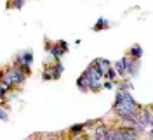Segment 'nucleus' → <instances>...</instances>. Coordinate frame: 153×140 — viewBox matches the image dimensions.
Segmentation results:
<instances>
[{"instance_id":"1","label":"nucleus","mask_w":153,"mask_h":140,"mask_svg":"<svg viewBox=\"0 0 153 140\" xmlns=\"http://www.w3.org/2000/svg\"><path fill=\"white\" fill-rule=\"evenodd\" d=\"M139 109H141V106L136 102H113V107H111V111L120 118V119H137V116H139Z\"/></svg>"},{"instance_id":"2","label":"nucleus","mask_w":153,"mask_h":140,"mask_svg":"<svg viewBox=\"0 0 153 140\" xmlns=\"http://www.w3.org/2000/svg\"><path fill=\"white\" fill-rule=\"evenodd\" d=\"M26 76H28V75H26V73H25L18 64H14L12 67L4 69V73H2V80H4V81H7L12 88H19V86H23V85H25Z\"/></svg>"},{"instance_id":"3","label":"nucleus","mask_w":153,"mask_h":140,"mask_svg":"<svg viewBox=\"0 0 153 140\" xmlns=\"http://www.w3.org/2000/svg\"><path fill=\"white\" fill-rule=\"evenodd\" d=\"M120 61H122V64H124L125 76H136L137 75V61H134L131 56H124Z\"/></svg>"},{"instance_id":"4","label":"nucleus","mask_w":153,"mask_h":140,"mask_svg":"<svg viewBox=\"0 0 153 140\" xmlns=\"http://www.w3.org/2000/svg\"><path fill=\"white\" fill-rule=\"evenodd\" d=\"M108 131H110V128L106 125H97L94 131H92V135H91V140H106L108 139Z\"/></svg>"},{"instance_id":"5","label":"nucleus","mask_w":153,"mask_h":140,"mask_svg":"<svg viewBox=\"0 0 153 140\" xmlns=\"http://www.w3.org/2000/svg\"><path fill=\"white\" fill-rule=\"evenodd\" d=\"M94 66L97 67V71H99V73H103V75H106V71H108L110 67H113V64H111L108 59H96Z\"/></svg>"},{"instance_id":"6","label":"nucleus","mask_w":153,"mask_h":140,"mask_svg":"<svg viewBox=\"0 0 153 140\" xmlns=\"http://www.w3.org/2000/svg\"><path fill=\"white\" fill-rule=\"evenodd\" d=\"M31 61H33V54H31V50H28V52H23L21 56L16 57L14 64H30L31 66Z\"/></svg>"},{"instance_id":"7","label":"nucleus","mask_w":153,"mask_h":140,"mask_svg":"<svg viewBox=\"0 0 153 140\" xmlns=\"http://www.w3.org/2000/svg\"><path fill=\"white\" fill-rule=\"evenodd\" d=\"M76 86H78L82 92H91V90H89V88H91V80L82 73V76H78V80H76Z\"/></svg>"},{"instance_id":"8","label":"nucleus","mask_w":153,"mask_h":140,"mask_svg":"<svg viewBox=\"0 0 153 140\" xmlns=\"http://www.w3.org/2000/svg\"><path fill=\"white\" fill-rule=\"evenodd\" d=\"M127 56H131L134 59V61H139L141 57H143V47L141 45H132L131 48H129V52H127Z\"/></svg>"},{"instance_id":"9","label":"nucleus","mask_w":153,"mask_h":140,"mask_svg":"<svg viewBox=\"0 0 153 140\" xmlns=\"http://www.w3.org/2000/svg\"><path fill=\"white\" fill-rule=\"evenodd\" d=\"M65 52H66V50H65L63 47H59V43L56 42V43L52 45V48H51V52H49V54H51V56L54 57L56 61H59V59H61V56H63Z\"/></svg>"},{"instance_id":"10","label":"nucleus","mask_w":153,"mask_h":140,"mask_svg":"<svg viewBox=\"0 0 153 140\" xmlns=\"http://www.w3.org/2000/svg\"><path fill=\"white\" fill-rule=\"evenodd\" d=\"M106 28H110V21L105 18H99L97 21H96V24H94V31H101V29H106Z\"/></svg>"},{"instance_id":"11","label":"nucleus","mask_w":153,"mask_h":140,"mask_svg":"<svg viewBox=\"0 0 153 140\" xmlns=\"http://www.w3.org/2000/svg\"><path fill=\"white\" fill-rule=\"evenodd\" d=\"M63 69H65V67H63V64H61V62H56V66H52V67H51L52 78H54V80L61 78V75H63Z\"/></svg>"},{"instance_id":"12","label":"nucleus","mask_w":153,"mask_h":140,"mask_svg":"<svg viewBox=\"0 0 153 140\" xmlns=\"http://www.w3.org/2000/svg\"><path fill=\"white\" fill-rule=\"evenodd\" d=\"M9 90H12V86H10L7 81H4V80H2V83H0V95H2V100H5V95H7Z\"/></svg>"},{"instance_id":"13","label":"nucleus","mask_w":153,"mask_h":140,"mask_svg":"<svg viewBox=\"0 0 153 140\" xmlns=\"http://www.w3.org/2000/svg\"><path fill=\"white\" fill-rule=\"evenodd\" d=\"M117 76H120L118 73H117V69H115V67H110V69L106 71L105 78L106 80H111V81H117Z\"/></svg>"},{"instance_id":"14","label":"nucleus","mask_w":153,"mask_h":140,"mask_svg":"<svg viewBox=\"0 0 153 140\" xmlns=\"http://www.w3.org/2000/svg\"><path fill=\"white\" fill-rule=\"evenodd\" d=\"M84 130H85V123H82V125H75V126H71L68 131H70L71 135H76V133H82Z\"/></svg>"},{"instance_id":"15","label":"nucleus","mask_w":153,"mask_h":140,"mask_svg":"<svg viewBox=\"0 0 153 140\" xmlns=\"http://www.w3.org/2000/svg\"><path fill=\"white\" fill-rule=\"evenodd\" d=\"M134 86H132V83L129 81V80H125V81H122V83L118 85V90H124V92H131Z\"/></svg>"},{"instance_id":"16","label":"nucleus","mask_w":153,"mask_h":140,"mask_svg":"<svg viewBox=\"0 0 153 140\" xmlns=\"http://www.w3.org/2000/svg\"><path fill=\"white\" fill-rule=\"evenodd\" d=\"M113 67L117 69V73L122 76V78H125V69H124V64H122V61H117V62L113 64Z\"/></svg>"},{"instance_id":"17","label":"nucleus","mask_w":153,"mask_h":140,"mask_svg":"<svg viewBox=\"0 0 153 140\" xmlns=\"http://www.w3.org/2000/svg\"><path fill=\"white\" fill-rule=\"evenodd\" d=\"M26 4V0H12V4H9L7 7H14V9H21Z\"/></svg>"},{"instance_id":"18","label":"nucleus","mask_w":153,"mask_h":140,"mask_svg":"<svg viewBox=\"0 0 153 140\" xmlns=\"http://www.w3.org/2000/svg\"><path fill=\"white\" fill-rule=\"evenodd\" d=\"M115 83H117V81L105 80V81H103V88H106V90H111V88H115Z\"/></svg>"},{"instance_id":"19","label":"nucleus","mask_w":153,"mask_h":140,"mask_svg":"<svg viewBox=\"0 0 153 140\" xmlns=\"http://www.w3.org/2000/svg\"><path fill=\"white\" fill-rule=\"evenodd\" d=\"M0 119H2L4 123H5L7 119H9V114H7V109H2V111H0Z\"/></svg>"},{"instance_id":"20","label":"nucleus","mask_w":153,"mask_h":140,"mask_svg":"<svg viewBox=\"0 0 153 140\" xmlns=\"http://www.w3.org/2000/svg\"><path fill=\"white\" fill-rule=\"evenodd\" d=\"M42 78H44V80H54V78H52V73H51V71H44V75H42Z\"/></svg>"},{"instance_id":"21","label":"nucleus","mask_w":153,"mask_h":140,"mask_svg":"<svg viewBox=\"0 0 153 140\" xmlns=\"http://www.w3.org/2000/svg\"><path fill=\"white\" fill-rule=\"evenodd\" d=\"M57 43H59V47H63L65 50H68V43H66V42H65V40H59Z\"/></svg>"},{"instance_id":"22","label":"nucleus","mask_w":153,"mask_h":140,"mask_svg":"<svg viewBox=\"0 0 153 140\" xmlns=\"http://www.w3.org/2000/svg\"><path fill=\"white\" fill-rule=\"evenodd\" d=\"M47 140H61V139H59V137H57V135H51V137H49Z\"/></svg>"},{"instance_id":"23","label":"nucleus","mask_w":153,"mask_h":140,"mask_svg":"<svg viewBox=\"0 0 153 140\" xmlns=\"http://www.w3.org/2000/svg\"><path fill=\"white\" fill-rule=\"evenodd\" d=\"M150 135H152V137H153V126H152V128H150Z\"/></svg>"},{"instance_id":"24","label":"nucleus","mask_w":153,"mask_h":140,"mask_svg":"<svg viewBox=\"0 0 153 140\" xmlns=\"http://www.w3.org/2000/svg\"><path fill=\"white\" fill-rule=\"evenodd\" d=\"M106 140H113V139H111V137H108V139H106Z\"/></svg>"}]
</instances>
